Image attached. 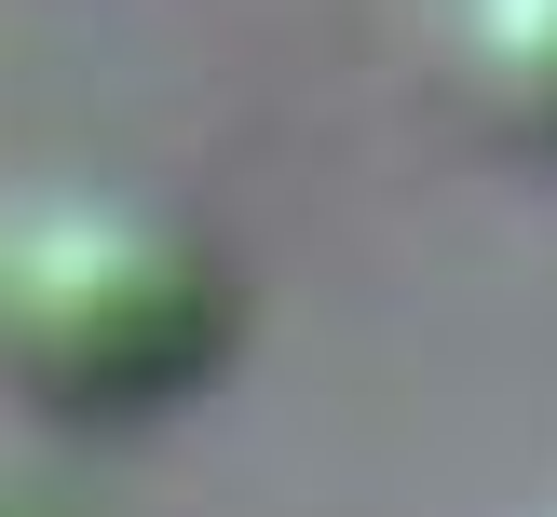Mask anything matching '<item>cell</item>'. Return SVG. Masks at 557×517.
<instances>
[{"label":"cell","mask_w":557,"mask_h":517,"mask_svg":"<svg viewBox=\"0 0 557 517\" xmlns=\"http://www.w3.org/2000/svg\"><path fill=\"white\" fill-rule=\"evenodd\" d=\"M218 341H232V286L177 218L109 205V190H41L0 218V381L14 395L69 422H123L205 381Z\"/></svg>","instance_id":"1"},{"label":"cell","mask_w":557,"mask_h":517,"mask_svg":"<svg viewBox=\"0 0 557 517\" xmlns=\"http://www.w3.org/2000/svg\"><path fill=\"white\" fill-rule=\"evenodd\" d=\"M435 41H449V82L490 136L557 150V0H449Z\"/></svg>","instance_id":"2"}]
</instances>
